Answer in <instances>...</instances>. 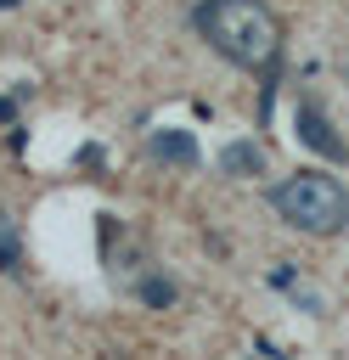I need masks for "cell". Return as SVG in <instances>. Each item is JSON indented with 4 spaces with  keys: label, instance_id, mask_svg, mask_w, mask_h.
<instances>
[{
    "label": "cell",
    "instance_id": "6da1fadb",
    "mask_svg": "<svg viewBox=\"0 0 349 360\" xmlns=\"http://www.w3.org/2000/svg\"><path fill=\"white\" fill-rule=\"evenodd\" d=\"M197 28L236 68H270L276 51H281V22H276V11L265 0H203Z\"/></svg>",
    "mask_w": 349,
    "mask_h": 360
},
{
    "label": "cell",
    "instance_id": "7a4b0ae2",
    "mask_svg": "<svg viewBox=\"0 0 349 360\" xmlns=\"http://www.w3.org/2000/svg\"><path fill=\"white\" fill-rule=\"evenodd\" d=\"M270 208L304 236H338L349 225V191L321 169H298L281 186H270Z\"/></svg>",
    "mask_w": 349,
    "mask_h": 360
},
{
    "label": "cell",
    "instance_id": "3957f363",
    "mask_svg": "<svg viewBox=\"0 0 349 360\" xmlns=\"http://www.w3.org/2000/svg\"><path fill=\"white\" fill-rule=\"evenodd\" d=\"M293 129H298V141L315 146L321 158H349V141L332 129V118L315 107V96H298V107H293Z\"/></svg>",
    "mask_w": 349,
    "mask_h": 360
},
{
    "label": "cell",
    "instance_id": "277c9868",
    "mask_svg": "<svg viewBox=\"0 0 349 360\" xmlns=\"http://www.w3.org/2000/svg\"><path fill=\"white\" fill-rule=\"evenodd\" d=\"M152 158L158 163H174V169H197L203 163V152H197V141H191V129H152Z\"/></svg>",
    "mask_w": 349,
    "mask_h": 360
},
{
    "label": "cell",
    "instance_id": "5b68a950",
    "mask_svg": "<svg viewBox=\"0 0 349 360\" xmlns=\"http://www.w3.org/2000/svg\"><path fill=\"white\" fill-rule=\"evenodd\" d=\"M220 169H225V174H236V180H248V174H259V169H265V152H259L253 141H231V146L220 152Z\"/></svg>",
    "mask_w": 349,
    "mask_h": 360
},
{
    "label": "cell",
    "instance_id": "8992f818",
    "mask_svg": "<svg viewBox=\"0 0 349 360\" xmlns=\"http://www.w3.org/2000/svg\"><path fill=\"white\" fill-rule=\"evenodd\" d=\"M135 292H141V304H152V309H169V304H174V281H169V276H146Z\"/></svg>",
    "mask_w": 349,
    "mask_h": 360
},
{
    "label": "cell",
    "instance_id": "52a82bcc",
    "mask_svg": "<svg viewBox=\"0 0 349 360\" xmlns=\"http://www.w3.org/2000/svg\"><path fill=\"white\" fill-rule=\"evenodd\" d=\"M0 270H17V231L6 214H0Z\"/></svg>",
    "mask_w": 349,
    "mask_h": 360
},
{
    "label": "cell",
    "instance_id": "ba28073f",
    "mask_svg": "<svg viewBox=\"0 0 349 360\" xmlns=\"http://www.w3.org/2000/svg\"><path fill=\"white\" fill-rule=\"evenodd\" d=\"M0 124H11V101H0Z\"/></svg>",
    "mask_w": 349,
    "mask_h": 360
}]
</instances>
